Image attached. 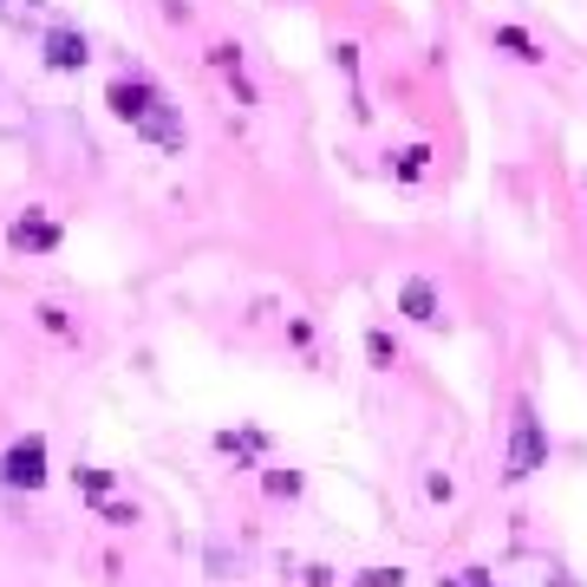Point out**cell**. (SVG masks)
Masks as SVG:
<instances>
[{"instance_id": "cell-4", "label": "cell", "mask_w": 587, "mask_h": 587, "mask_svg": "<svg viewBox=\"0 0 587 587\" xmlns=\"http://www.w3.org/2000/svg\"><path fill=\"white\" fill-rule=\"evenodd\" d=\"M40 53H46V66H53V73H78V66L92 60V40H85L78 26H53V33L40 40Z\"/></svg>"}, {"instance_id": "cell-3", "label": "cell", "mask_w": 587, "mask_h": 587, "mask_svg": "<svg viewBox=\"0 0 587 587\" xmlns=\"http://www.w3.org/2000/svg\"><path fill=\"white\" fill-rule=\"evenodd\" d=\"M0 483H7V490H40V483H46V438H40V431L7 444V457H0Z\"/></svg>"}, {"instance_id": "cell-5", "label": "cell", "mask_w": 587, "mask_h": 587, "mask_svg": "<svg viewBox=\"0 0 587 587\" xmlns=\"http://www.w3.org/2000/svg\"><path fill=\"white\" fill-rule=\"evenodd\" d=\"M7 242H13L20 255H46V248H60V222L40 216V210H26V216L7 228Z\"/></svg>"}, {"instance_id": "cell-8", "label": "cell", "mask_w": 587, "mask_h": 587, "mask_svg": "<svg viewBox=\"0 0 587 587\" xmlns=\"http://www.w3.org/2000/svg\"><path fill=\"white\" fill-rule=\"evenodd\" d=\"M497 46H503L510 60H542V53H535V40H529L522 26H497Z\"/></svg>"}, {"instance_id": "cell-7", "label": "cell", "mask_w": 587, "mask_h": 587, "mask_svg": "<svg viewBox=\"0 0 587 587\" xmlns=\"http://www.w3.org/2000/svg\"><path fill=\"white\" fill-rule=\"evenodd\" d=\"M398 307H405V313H412L418 327H438V288H431V281H405Z\"/></svg>"}, {"instance_id": "cell-2", "label": "cell", "mask_w": 587, "mask_h": 587, "mask_svg": "<svg viewBox=\"0 0 587 587\" xmlns=\"http://www.w3.org/2000/svg\"><path fill=\"white\" fill-rule=\"evenodd\" d=\"M542 457H548V438H542L535 405H515V418H510V463H503V477H510V483H529V477L542 470Z\"/></svg>"}, {"instance_id": "cell-12", "label": "cell", "mask_w": 587, "mask_h": 587, "mask_svg": "<svg viewBox=\"0 0 587 587\" xmlns=\"http://www.w3.org/2000/svg\"><path fill=\"white\" fill-rule=\"evenodd\" d=\"M360 581H366V587H398V568H366Z\"/></svg>"}, {"instance_id": "cell-9", "label": "cell", "mask_w": 587, "mask_h": 587, "mask_svg": "<svg viewBox=\"0 0 587 587\" xmlns=\"http://www.w3.org/2000/svg\"><path fill=\"white\" fill-rule=\"evenodd\" d=\"M366 353H372V366H392V360H398V353H392V340H385V333H366Z\"/></svg>"}, {"instance_id": "cell-1", "label": "cell", "mask_w": 587, "mask_h": 587, "mask_svg": "<svg viewBox=\"0 0 587 587\" xmlns=\"http://www.w3.org/2000/svg\"><path fill=\"white\" fill-rule=\"evenodd\" d=\"M105 105H111L138 138H150L157 150H183V111L170 105L163 85H150V78H138V73H118L105 85Z\"/></svg>"}, {"instance_id": "cell-10", "label": "cell", "mask_w": 587, "mask_h": 587, "mask_svg": "<svg viewBox=\"0 0 587 587\" xmlns=\"http://www.w3.org/2000/svg\"><path fill=\"white\" fill-rule=\"evenodd\" d=\"M78 483H85V497H105L111 490V470H78Z\"/></svg>"}, {"instance_id": "cell-6", "label": "cell", "mask_w": 587, "mask_h": 587, "mask_svg": "<svg viewBox=\"0 0 587 587\" xmlns=\"http://www.w3.org/2000/svg\"><path fill=\"white\" fill-rule=\"evenodd\" d=\"M33 131V111H26V98L0 78V138H26Z\"/></svg>"}, {"instance_id": "cell-11", "label": "cell", "mask_w": 587, "mask_h": 587, "mask_svg": "<svg viewBox=\"0 0 587 587\" xmlns=\"http://www.w3.org/2000/svg\"><path fill=\"white\" fill-rule=\"evenodd\" d=\"M425 157H431V150H425V145H412L405 157H398V177H418V170H425Z\"/></svg>"}]
</instances>
